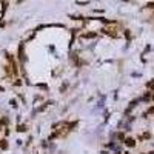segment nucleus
Here are the masks:
<instances>
[{
	"label": "nucleus",
	"mask_w": 154,
	"mask_h": 154,
	"mask_svg": "<svg viewBox=\"0 0 154 154\" xmlns=\"http://www.w3.org/2000/svg\"><path fill=\"white\" fill-rule=\"evenodd\" d=\"M123 143L126 145L128 148H134L136 145H137V142H136V139H134V137H126V139H125V142H123Z\"/></svg>",
	"instance_id": "nucleus-1"
},
{
	"label": "nucleus",
	"mask_w": 154,
	"mask_h": 154,
	"mask_svg": "<svg viewBox=\"0 0 154 154\" xmlns=\"http://www.w3.org/2000/svg\"><path fill=\"white\" fill-rule=\"evenodd\" d=\"M139 139H140V140H143V139L150 140V139H151V133H150V131H145V133L142 134V136H139Z\"/></svg>",
	"instance_id": "nucleus-2"
},
{
	"label": "nucleus",
	"mask_w": 154,
	"mask_h": 154,
	"mask_svg": "<svg viewBox=\"0 0 154 154\" xmlns=\"http://www.w3.org/2000/svg\"><path fill=\"white\" fill-rule=\"evenodd\" d=\"M96 36H97L96 32H86V34H82V37H83V39H93V37H96Z\"/></svg>",
	"instance_id": "nucleus-3"
},
{
	"label": "nucleus",
	"mask_w": 154,
	"mask_h": 154,
	"mask_svg": "<svg viewBox=\"0 0 154 154\" xmlns=\"http://www.w3.org/2000/svg\"><path fill=\"white\" fill-rule=\"evenodd\" d=\"M0 148H2V150H8V142L5 140V139L0 140Z\"/></svg>",
	"instance_id": "nucleus-4"
},
{
	"label": "nucleus",
	"mask_w": 154,
	"mask_h": 154,
	"mask_svg": "<svg viewBox=\"0 0 154 154\" xmlns=\"http://www.w3.org/2000/svg\"><path fill=\"white\" fill-rule=\"evenodd\" d=\"M17 131H19V133H26V125H19V126H17Z\"/></svg>",
	"instance_id": "nucleus-5"
},
{
	"label": "nucleus",
	"mask_w": 154,
	"mask_h": 154,
	"mask_svg": "<svg viewBox=\"0 0 154 154\" xmlns=\"http://www.w3.org/2000/svg\"><path fill=\"white\" fill-rule=\"evenodd\" d=\"M148 114H154V105H153V106H150V108H148V111H146V112L143 114V116L146 117V116H148Z\"/></svg>",
	"instance_id": "nucleus-6"
},
{
	"label": "nucleus",
	"mask_w": 154,
	"mask_h": 154,
	"mask_svg": "<svg viewBox=\"0 0 154 154\" xmlns=\"http://www.w3.org/2000/svg\"><path fill=\"white\" fill-rule=\"evenodd\" d=\"M117 137H119V140H123V142H125V139H126L123 133H119V134H117Z\"/></svg>",
	"instance_id": "nucleus-7"
},
{
	"label": "nucleus",
	"mask_w": 154,
	"mask_h": 154,
	"mask_svg": "<svg viewBox=\"0 0 154 154\" xmlns=\"http://www.w3.org/2000/svg\"><path fill=\"white\" fill-rule=\"evenodd\" d=\"M146 88L153 91V89H154V80H153V82H150V83H148V85H146Z\"/></svg>",
	"instance_id": "nucleus-8"
},
{
	"label": "nucleus",
	"mask_w": 154,
	"mask_h": 154,
	"mask_svg": "<svg viewBox=\"0 0 154 154\" xmlns=\"http://www.w3.org/2000/svg\"><path fill=\"white\" fill-rule=\"evenodd\" d=\"M146 8H150V9H154V2H151V3H148V5H146Z\"/></svg>",
	"instance_id": "nucleus-9"
},
{
	"label": "nucleus",
	"mask_w": 154,
	"mask_h": 154,
	"mask_svg": "<svg viewBox=\"0 0 154 154\" xmlns=\"http://www.w3.org/2000/svg\"><path fill=\"white\" fill-rule=\"evenodd\" d=\"M140 154H146V153H140Z\"/></svg>",
	"instance_id": "nucleus-10"
},
{
	"label": "nucleus",
	"mask_w": 154,
	"mask_h": 154,
	"mask_svg": "<svg viewBox=\"0 0 154 154\" xmlns=\"http://www.w3.org/2000/svg\"><path fill=\"white\" fill-rule=\"evenodd\" d=\"M150 154H154V151H153V153H150Z\"/></svg>",
	"instance_id": "nucleus-11"
}]
</instances>
